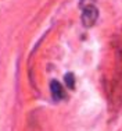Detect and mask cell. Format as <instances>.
<instances>
[{"label":"cell","mask_w":122,"mask_h":131,"mask_svg":"<svg viewBox=\"0 0 122 131\" xmlns=\"http://www.w3.org/2000/svg\"><path fill=\"white\" fill-rule=\"evenodd\" d=\"M65 81H67V84H68V86H70V88H74V77H72V74L65 75Z\"/></svg>","instance_id":"cell-3"},{"label":"cell","mask_w":122,"mask_h":131,"mask_svg":"<svg viewBox=\"0 0 122 131\" xmlns=\"http://www.w3.org/2000/svg\"><path fill=\"white\" fill-rule=\"evenodd\" d=\"M96 18H97V10H96L93 6H87V7L83 10L82 14V21L86 27H92L94 24Z\"/></svg>","instance_id":"cell-1"},{"label":"cell","mask_w":122,"mask_h":131,"mask_svg":"<svg viewBox=\"0 0 122 131\" xmlns=\"http://www.w3.org/2000/svg\"><path fill=\"white\" fill-rule=\"evenodd\" d=\"M50 91H51V96L54 101H61L65 95L64 89H62L61 84L58 81H51V84H50Z\"/></svg>","instance_id":"cell-2"}]
</instances>
